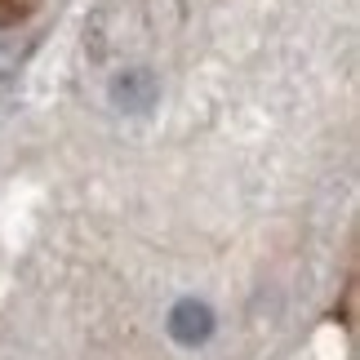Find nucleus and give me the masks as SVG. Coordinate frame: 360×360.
<instances>
[{"label": "nucleus", "mask_w": 360, "mask_h": 360, "mask_svg": "<svg viewBox=\"0 0 360 360\" xmlns=\"http://www.w3.org/2000/svg\"><path fill=\"white\" fill-rule=\"evenodd\" d=\"M214 307L210 302H200V298H183V302H174L169 307V338L174 342H183V347H200V342H210L214 334Z\"/></svg>", "instance_id": "obj_2"}, {"label": "nucleus", "mask_w": 360, "mask_h": 360, "mask_svg": "<svg viewBox=\"0 0 360 360\" xmlns=\"http://www.w3.org/2000/svg\"><path fill=\"white\" fill-rule=\"evenodd\" d=\"M160 98V80L147 72V67H129L112 80V107L124 116H147Z\"/></svg>", "instance_id": "obj_1"}]
</instances>
